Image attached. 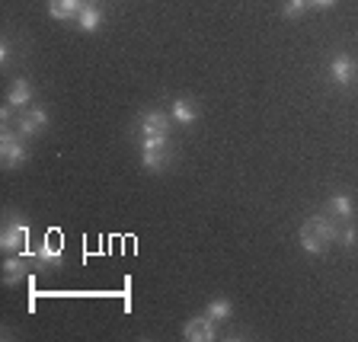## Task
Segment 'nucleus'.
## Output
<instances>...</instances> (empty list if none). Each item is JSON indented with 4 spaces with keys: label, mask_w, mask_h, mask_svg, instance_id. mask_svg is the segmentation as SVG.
Masks as SVG:
<instances>
[{
    "label": "nucleus",
    "mask_w": 358,
    "mask_h": 342,
    "mask_svg": "<svg viewBox=\"0 0 358 342\" xmlns=\"http://www.w3.org/2000/svg\"><path fill=\"white\" fill-rule=\"evenodd\" d=\"M7 103L13 106V109H26V106L32 103V87L26 80H13V87H10V93H7Z\"/></svg>",
    "instance_id": "f8f14e48"
},
{
    "label": "nucleus",
    "mask_w": 358,
    "mask_h": 342,
    "mask_svg": "<svg viewBox=\"0 0 358 342\" xmlns=\"http://www.w3.org/2000/svg\"><path fill=\"white\" fill-rule=\"evenodd\" d=\"M10 119H13V106H3V109H0V122H3V125H10Z\"/></svg>",
    "instance_id": "aec40b11"
},
{
    "label": "nucleus",
    "mask_w": 358,
    "mask_h": 342,
    "mask_svg": "<svg viewBox=\"0 0 358 342\" xmlns=\"http://www.w3.org/2000/svg\"><path fill=\"white\" fill-rule=\"evenodd\" d=\"M166 154H170V134H150L141 141V164L148 170H164Z\"/></svg>",
    "instance_id": "7ed1b4c3"
},
{
    "label": "nucleus",
    "mask_w": 358,
    "mask_h": 342,
    "mask_svg": "<svg viewBox=\"0 0 358 342\" xmlns=\"http://www.w3.org/2000/svg\"><path fill=\"white\" fill-rule=\"evenodd\" d=\"M26 144H22V134L20 131H3L0 134V160H3V166L7 170H13V166L26 164Z\"/></svg>",
    "instance_id": "20e7f679"
},
{
    "label": "nucleus",
    "mask_w": 358,
    "mask_h": 342,
    "mask_svg": "<svg viewBox=\"0 0 358 342\" xmlns=\"http://www.w3.org/2000/svg\"><path fill=\"white\" fill-rule=\"evenodd\" d=\"M336 240H339V227H336L329 218L317 215V218L301 224V246H304L310 256H323Z\"/></svg>",
    "instance_id": "f257e3e1"
},
{
    "label": "nucleus",
    "mask_w": 358,
    "mask_h": 342,
    "mask_svg": "<svg viewBox=\"0 0 358 342\" xmlns=\"http://www.w3.org/2000/svg\"><path fill=\"white\" fill-rule=\"evenodd\" d=\"M304 10H307V0H288L282 13H285V20H298Z\"/></svg>",
    "instance_id": "f3484780"
},
{
    "label": "nucleus",
    "mask_w": 358,
    "mask_h": 342,
    "mask_svg": "<svg viewBox=\"0 0 358 342\" xmlns=\"http://www.w3.org/2000/svg\"><path fill=\"white\" fill-rule=\"evenodd\" d=\"M215 323L208 313H201V317H192V320L186 323V329H182V336H186L189 342H211L215 339Z\"/></svg>",
    "instance_id": "6e6552de"
},
{
    "label": "nucleus",
    "mask_w": 358,
    "mask_h": 342,
    "mask_svg": "<svg viewBox=\"0 0 358 342\" xmlns=\"http://www.w3.org/2000/svg\"><path fill=\"white\" fill-rule=\"evenodd\" d=\"M0 246H3L7 253H26V250H29V224L16 215L7 218L3 231H0Z\"/></svg>",
    "instance_id": "f03ea898"
},
{
    "label": "nucleus",
    "mask_w": 358,
    "mask_h": 342,
    "mask_svg": "<svg viewBox=\"0 0 358 342\" xmlns=\"http://www.w3.org/2000/svg\"><path fill=\"white\" fill-rule=\"evenodd\" d=\"M7 61H10V45L0 42V64H7Z\"/></svg>",
    "instance_id": "412c9836"
},
{
    "label": "nucleus",
    "mask_w": 358,
    "mask_h": 342,
    "mask_svg": "<svg viewBox=\"0 0 358 342\" xmlns=\"http://www.w3.org/2000/svg\"><path fill=\"white\" fill-rule=\"evenodd\" d=\"M173 119L186 128V125H192V122L199 119V109H195L189 99H176V103H173Z\"/></svg>",
    "instance_id": "4468645a"
},
{
    "label": "nucleus",
    "mask_w": 358,
    "mask_h": 342,
    "mask_svg": "<svg viewBox=\"0 0 358 342\" xmlns=\"http://www.w3.org/2000/svg\"><path fill=\"white\" fill-rule=\"evenodd\" d=\"M99 20H103L99 7L87 0V7H83V10H80V16H77V26H80L83 32H96V29H99Z\"/></svg>",
    "instance_id": "ddd939ff"
},
{
    "label": "nucleus",
    "mask_w": 358,
    "mask_h": 342,
    "mask_svg": "<svg viewBox=\"0 0 358 342\" xmlns=\"http://www.w3.org/2000/svg\"><path fill=\"white\" fill-rule=\"evenodd\" d=\"M333 3H336V0H307V7H310V10H329Z\"/></svg>",
    "instance_id": "6ab92c4d"
},
{
    "label": "nucleus",
    "mask_w": 358,
    "mask_h": 342,
    "mask_svg": "<svg viewBox=\"0 0 358 342\" xmlns=\"http://www.w3.org/2000/svg\"><path fill=\"white\" fill-rule=\"evenodd\" d=\"M83 7H87V0H48V13L55 20H77Z\"/></svg>",
    "instance_id": "9b49d317"
},
{
    "label": "nucleus",
    "mask_w": 358,
    "mask_h": 342,
    "mask_svg": "<svg viewBox=\"0 0 358 342\" xmlns=\"http://www.w3.org/2000/svg\"><path fill=\"white\" fill-rule=\"evenodd\" d=\"M205 313H208L211 320H217V323H221V320H227V317H231V313H234V304H231V301H227V298H215V301H211V304H208V311H205Z\"/></svg>",
    "instance_id": "2eb2a0df"
},
{
    "label": "nucleus",
    "mask_w": 358,
    "mask_h": 342,
    "mask_svg": "<svg viewBox=\"0 0 358 342\" xmlns=\"http://www.w3.org/2000/svg\"><path fill=\"white\" fill-rule=\"evenodd\" d=\"M48 125V112L42 106H29V109L20 112V119H16V128H20L22 138H32V134H42V128Z\"/></svg>",
    "instance_id": "39448f33"
},
{
    "label": "nucleus",
    "mask_w": 358,
    "mask_h": 342,
    "mask_svg": "<svg viewBox=\"0 0 358 342\" xmlns=\"http://www.w3.org/2000/svg\"><path fill=\"white\" fill-rule=\"evenodd\" d=\"M26 276H29V262L22 259L20 253H10L7 259H3V282L20 285V282H26Z\"/></svg>",
    "instance_id": "9d476101"
},
{
    "label": "nucleus",
    "mask_w": 358,
    "mask_h": 342,
    "mask_svg": "<svg viewBox=\"0 0 358 342\" xmlns=\"http://www.w3.org/2000/svg\"><path fill=\"white\" fill-rule=\"evenodd\" d=\"M339 243H343V246H352V243H355V227H352V224H345L343 231H339Z\"/></svg>",
    "instance_id": "a211bd4d"
},
{
    "label": "nucleus",
    "mask_w": 358,
    "mask_h": 342,
    "mask_svg": "<svg viewBox=\"0 0 358 342\" xmlns=\"http://www.w3.org/2000/svg\"><path fill=\"white\" fill-rule=\"evenodd\" d=\"M29 256H36V259L45 262V266H61V234L52 227V231L45 234L42 246H38L36 253H29Z\"/></svg>",
    "instance_id": "0eeeda50"
},
{
    "label": "nucleus",
    "mask_w": 358,
    "mask_h": 342,
    "mask_svg": "<svg viewBox=\"0 0 358 342\" xmlns=\"http://www.w3.org/2000/svg\"><path fill=\"white\" fill-rule=\"evenodd\" d=\"M329 211H333L336 218H345V221H349L352 218V199L349 195H343V192L333 195V199H329Z\"/></svg>",
    "instance_id": "dca6fc26"
},
{
    "label": "nucleus",
    "mask_w": 358,
    "mask_h": 342,
    "mask_svg": "<svg viewBox=\"0 0 358 342\" xmlns=\"http://www.w3.org/2000/svg\"><path fill=\"white\" fill-rule=\"evenodd\" d=\"M90 3H93V0H90Z\"/></svg>",
    "instance_id": "4be33fe9"
},
{
    "label": "nucleus",
    "mask_w": 358,
    "mask_h": 342,
    "mask_svg": "<svg viewBox=\"0 0 358 342\" xmlns=\"http://www.w3.org/2000/svg\"><path fill=\"white\" fill-rule=\"evenodd\" d=\"M138 128H141V138H150V134H170V115L160 109H148L141 115V122H138Z\"/></svg>",
    "instance_id": "1a4fd4ad"
},
{
    "label": "nucleus",
    "mask_w": 358,
    "mask_h": 342,
    "mask_svg": "<svg viewBox=\"0 0 358 342\" xmlns=\"http://www.w3.org/2000/svg\"><path fill=\"white\" fill-rule=\"evenodd\" d=\"M329 77H333V83H339V87H352L358 77V61L352 58V55H336L333 64H329Z\"/></svg>",
    "instance_id": "423d86ee"
}]
</instances>
